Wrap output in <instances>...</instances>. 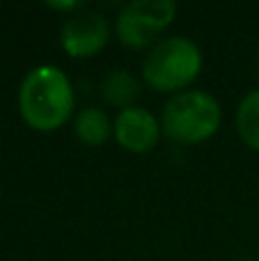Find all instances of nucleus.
<instances>
[{"label": "nucleus", "mask_w": 259, "mask_h": 261, "mask_svg": "<svg viewBox=\"0 0 259 261\" xmlns=\"http://www.w3.org/2000/svg\"><path fill=\"white\" fill-rule=\"evenodd\" d=\"M48 7L53 9H81V3H48Z\"/></svg>", "instance_id": "nucleus-10"}, {"label": "nucleus", "mask_w": 259, "mask_h": 261, "mask_svg": "<svg viewBox=\"0 0 259 261\" xmlns=\"http://www.w3.org/2000/svg\"><path fill=\"white\" fill-rule=\"evenodd\" d=\"M101 94H103V101L115 108H133L136 99L140 96V83L131 76L128 71H110L108 76L101 83Z\"/></svg>", "instance_id": "nucleus-7"}, {"label": "nucleus", "mask_w": 259, "mask_h": 261, "mask_svg": "<svg viewBox=\"0 0 259 261\" xmlns=\"http://www.w3.org/2000/svg\"><path fill=\"white\" fill-rule=\"evenodd\" d=\"M237 130L239 138L250 149L259 151V90L250 92L241 101L237 110Z\"/></svg>", "instance_id": "nucleus-9"}, {"label": "nucleus", "mask_w": 259, "mask_h": 261, "mask_svg": "<svg viewBox=\"0 0 259 261\" xmlns=\"http://www.w3.org/2000/svg\"><path fill=\"white\" fill-rule=\"evenodd\" d=\"M200 69V48L184 37H170L165 41H159L142 64L145 81L159 92L184 90L197 78Z\"/></svg>", "instance_id": "nucleus-3"}, {"label": "nucleus", "mask_w": 259, "mask_h": 261, "mask_svg": "<svg viewBox=\"0 0 259 261\" xmlns=\"http://www.w3.org/2000/svg\"><path fill=\"white\" fill-rule=\"evenodd\" d=\"M76 135L81 142L99 147L110 135V119L101 108H85L76 117Z\"/></svg>", "instance_id": "nucleus-8"}, {"label": "nucleus", "mask_w": 259, "mask_h": 261, "mask_svg": "<svg viewBox=\"0 0 259 261\" xmlns=\"http://www.w3.org/2000/svg\"><path fill=\"white\" fill-rule=\"evenodd\" d=\"M18 110L28 126L37 130L60 128L73 110V90L69 78L55 67L32 69L18 90Z\"/></svg>", "instance_id": "nucleus-1"}, {"label": "nucleus", "mask_w": 259, "mask_h": 261, "mask_svg": "<svg viewBox=\"0 0 259 261\" xmlns=\"http://www.w3.org/2000/svg\"><path fill=\"white\" fill-rule=\"evenodd\" d=\"M241 261H246V259H241Z\"/></svg>", "instance_id": "nucleus-11"}, {"label": "nucleus", "mask_w": 259, "mask_h": 261, "mask_svg": "<svg viewBox=\"0 0 259 261\" xmlns=\"http://www.w3.org/2000/svg\"><path fill=\"white\" fill-rule=\"evenodd\" d=\"M113 128H115L117 142L133 153L151 151L161 135V126L154 119V115L147 113L145 108H136V106L126 110H119Z\"/></svg>", "instance_id": "nucleus-6"}, {"label": "nucleus", "mask_w": 259, "mask_h": 261, "mask_svg": "<svg viewBox=\"0 0 259 261\" xmlns=\"http://www.w3.org/2000/svg\"><path fill=\"white\" fill-rule=\"evenodd\" d=\"M161 126L179 144L204 142L220 126V106L206 92H179L165 103Z\"/></svg>", "instance_id": "nucleus-2"}, {"label": "nucleus", "mask_w": 259, "mask_h": 261, "mask_svg": "<svg viewBox=\"0 0 259 261\" xmlns=\"http://www.w3.org/2000/svg\"><path fill=\"white\" fill-rule=\"evenodd\" d=\"M62 48L73 58H92L108 41V21L99 12H83L62 25Z\"/></svg>", "instance_id": "nucleus-5"}, {"label": "nucleus", "mask_w": 259, "mask_h": 261, "mask_svg": "<svg viewBox=\"0 0 259 261\" xmlns=\"http://www.w3.org/2000/svg\"><path fill=\"white\" fill-rule=\"evenodd\" d=\"M172 0H133L117 16V37L128 48H145L174 18Z\"/></svg>", "instance_id": "nucleus-4"}]
</instances>
